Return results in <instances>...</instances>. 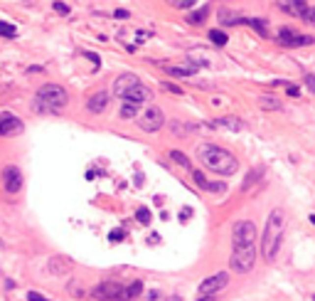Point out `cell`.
Masks as SVG:
<instances>
[{
    "instance_id": "obj_1",
    "label": "cell",
    "mask_w": 315,
    "mask_h": 301,
    "mask_svg": "<svg viewBox=\"0 0 315 301\" xmlns=\"http://www.w3.org/2000/svg\"><path fill=\"white\" fill-rule=\"evenodd\" d=\"M283 235H286V212L283 210H271V215L266 220L263 237H261V254L268 264L276 259V254L281 249V242H283Z\"/></svg>"
},
{
    "instance_id": "obj_2",
    "label": "cell",
    "mask_w": 315,
    "mask_h": 301,
    "mask_svg": "<svg viewBox=\"0 0 315 301\" xmlns=\"http://www.w3.org/2000/svg\"><path fill=\"white\" fill-rule=\"evenodd\" d=\"M197 158H200L210 171H214V173H219V176H234V173L239 171L236 158L229 153V150H224V148H219V146H214V143H202V146L197 148Z\"/></svg>"
},
{
    "instance_id": "obj_3",
    "label": "cell",
    "mask_w": 315,
    "mask_h": 301,
    "mask_svg": "<svg viewBox=\"0 0 315 301\" xmlns=\"http://www.w3.org/2000/svg\"><path fill=\"white\" fill-rule=\"evenodd\" d=\"M67 104H69V94H67L64 87H59V84H45V87L37 89V96H35V109L37 111H52V114H57Z\"/></svg>"
},
{
    "instance_id": "obj_4",
    "label": "cell",
    "mask_w": 315,
    "mask_h": 301,
    "mask_svg": "<svg viewBox=\"0 0 315 301\" xmlns=\"http://www.w3.org/2000/svg\"><path fill=\"white\" fill-rule=\"evenodd\" d=\"M254 262H256V244H241V247H234L229 257V269H234L236 274H246L251 271Z\"/></svg>"
},
{
    "instance_id": "obj_5",
    "label": "cell",
    "mask_w": 315,
    "mask_h": 301,
    "mask_svg": "<svg viewBox=\"0 0 315 301\" xmlns=\"http://www.w3.org/2000/svg\"><path fill=\"white\" fill-rule=\"evenodd\" d=\"M138 119V126H140V131H145V133H158L163 126H165V114H163V109H158V106H150V109H145L140 116H135Z\"/></svg>"
},
{
    "instance_id": "obj_6",
    "label": "cell",
    "mask_w": 315,
    "mask_h": 301,
    "mask_svg": "<svg viewBox=\"0 0 315 301\" xmlns=\"http://www.w3.org/2000/svg\"><path fill=\"white\" fill-rule=\"evenodd\" d=\"M232 244L241 247V244H256V225L249 220H241L234 225L232 230Z\"/></svg>"
},
{
    "instance_id": "obj_7",
    "label": "cell",
    "mask_w": 315,
    "mask_h": 301,
    "mask_svg": "<svg viewBox=\"0 0 315 301\" xmlns=\"http://www.w3.org/2000/svg\"><path fill=\"white\" fill-rule=\"evenodd\" d=\"M227 284H229V274H227V271L212 274V276H207V279L200 284V294H202V296H214V294L222 291Z\"/></svg>"
},
{
    "instance_id": "obj_8",
    "label": "cell",
    "mask_w": 315,
    "mask_h": 301,
    "mask_svg": "<svg viewBox=\"0 0 315 301\" xmlns=\"http://www.w3.org/2000/svg\"><path fill=\"white\" fill-rule=\"evenodd\" d=\"M276 40H278L281 45H286V47H300V45H313V42H315L310 35H298V32L290 30V28H283Z\"/></svg>"
},
{
    "instance_id": "obj_9",
    "label": "cell",
    "mask_w": 315,
    "mask_h": 301,
    "mask_svg": "<svg viewBox=\"0 0 315 301\" xmlns=\"http://www.w3.org/2000/svg\"><path fill=\"white\" fill-rule=\"evenodd\" d=\"M118 294H121V284L116 281H101L99 286L91 289V296L99 301H118Z\"/></svg>"
},
{
    "instance_id": "obj_10",
    "label": "cell",
    "mask_w": 315,
    "mask_h": 301,
    "mask_svg": "<svg viewBox=\"0 0 315 301\" xmlns=\"http://www.w3.org/2000/svg\"><path fill=\"white\" fill-rule=\"evenodd\" d=\"M3 185L8 193H20L23 190V173L18 166H5L3 168Z\"/></svg>"
},
{
    "instance_id": "obj_11",
    "label": "cell",
    "mask_w": 315,
    "mask_h": 301,
    "mask_svg": "<svg viewBox=\"0 0 315 301\" xmlns=\"http://www.w3.org/2000/svg\"><path fill=\"white\" fill-rule=\"evenodd\" d=\"M23 121L13 114H0V136H18L23 133Z\"/></svg>"
},
{
    "instance_id": "obj_12",
    "label": "cell",
    "mask_w": 315,
    "mask_h": 301,
    "mask_svg": "<svg viewBox=\"0 0 315 301\" xmlns=\"http://www.w3.org/2000/svg\"><path fill=\"white\" fill-rule=\"evenodd\" d=\"M276 5L281 13L290 15V18H300L305 10H308V3L305 0H276Z\"/></svg>"
},
{
    "instance_id": "obj_13",
    "label": "cell",
    "mask_w": 315,
    "mask_h": 301,
    "mask_svg": "<svg viewBox=\"0 0 315 301\" xmlns=\"http://www.w3.org/2000/svg\"><path fill=\"white\" fill-rule=\"evenodd\" d=\"M135 84H140V82H138V77H135V74H131V72H126V74L116 77V82H113V94L123 99V96L135 87Z\"/></svg>"
},
{
    "instance_id": "obj_14",
    "label": "cell",
    "mask_w": 315,
    "mask_h": 301,
    "mask_svg": "<svg viewBox=\"0 0 315 301\" xmlns=\"http://www.w3.org/2000/svg\"><path fill=\"white\" fill-rule=\"evenodd\" d=\"M108 101H111V94H108V91H96L94 96H89L86 109H89L91 114H101V111H106Z\"/></svg>"
},
{
    "instance_id": "obj_15",
    "label": "cell",
    "mask_w": 315,
    "mask_h": 301,
    "mask_svg": "<svg viewBox=\"0 0 315 301\" xmlns=\"http://www.w3.org/2000/svg\"><path fill=\"white\" fill-rule=\"evenodd\" d=\"M69 269H72V259H67V257H52V259L47 262V271L54 274V276H62V274H67Z\"/></svg>"
},
{
    "instance_id": "obj_16",
    "label": "cell",
    "mask_w": 315,
    "mask_h": 301,
    "mask_svg": "<svg viewBox=\"0 0 315 301\" xmlns=\"http://www.w3.org/2000/svg\"><path fill=\"white\" fill-rule=\"evenodd\" d=\"M214 126L229 128V131H246V123H244L239 116H219V119L214 121Z\"/></svg>"
},
{
    "instance_id": "obj_17",
    "label": "cell",
    "mask_w": 315,
    "mask_h": 301,
    "mask_svg": "<svg viewBox=\"0 0 315 301\" xmlns=\"http://www.w3.org/2000/svg\"><path fill=\"white\" fill-rule=\"evenodd\" d=\"M126 101H135V104H143V101H148L150 99V89L148 87H143V84H135L126 96H123Z\"/></svg>"
},
{
    "instance_id": "obj_18",
    "label": "cell",
    "mask_w": 315,
    "mask_h": 301,
    "mask_svg": "<svg viewBox=\"0 0 315 301\" xmlns=\"http://www.w3.org/2000/svg\"><path fill=\"white\" fill-rule=\"evenodd\" d=\"M143 294V284L140 281H131L128 286H121V294H118V301H131L135 296Z\"/></svg>"
},
{
    "instance_id": "obj_19",
    "label": "cell",
    "mask_w": 315,
    "mask_h": 301,
    "mask_svg": "<svg viewBox=\"0 0 315 301\" xmlns=\"http://www.w3.org/2000/svg\"><path fill=\"white\" fill-rule=\"evenodd\" d=\"M138 111H140V104H135V101H126L123 106H121V119H135L138 116Z\"/></svg>"
},
{
    "instance_id": "obj_20",
    "label": "cell",
    "mask_w": 315,
    "mask_h": 301,
    "mask_svg": "<svg viewBox=\"0 0 315 301\" xmlns=\"http://www.w3.org/2000/svg\"><path fill=\"white\" fill-rule=\"evenodd\" d=\"M261 173H263L261 168H254V171H251V173L246 176V181L241 183V190H244V193H249V190H251V185H254V183H256V181L261 178Z\"/></svg>"
},
{
    "instance_id": "obj_21",
    "label": "cell",
    "mask_w": 315,
    "mask_h": 301,
    "mask_svg": "<svg viewBox=\"0 0 315 301\" xmlns=\"http://www.w3.org/2000/svg\"><path fill=\"white\" fill-rule=\"evenodd\" d=\"M170 158H173L178 166H183L185 171H192V163L187 161V156H185V153H180V150H170Z\"/></svg>"
},
{
    "instance_id": "obj_22",
    "label": "cell",
    "mask_w": 315,
    "mask_h": 301,
    "mask_svg": "<svg viewBox=\"0 0 315 301\" xmlns=\"http://www.w3.org/2000/svg\"><path fill=\"white\" fill-rule=\"evenodd\" d=\"M197 69L195 67H168V74H173V77H192Z\"/></svg>"
},
{
    "instance_id": "obj_23",
    "label": "cell",
    "mask_w": 315,
    "mask_h": 301,
    "mask_svg": "<svg viewBox=\"0 0 315 301\" xmlns=\"http://www.w3.org/2000/svg\"><path fill=\"white\" fill-rule=\"evenodd\" d=\"M210 40H212V42H214L217 47H224V45L229 42V37H227V35H224L222 30H212V32H210Z\"/></svg>"
},
{
    "instance_id": "obj_24",
    "label": "cell",
    "mask_w": 315,
    "mask_h": 301,
    "mask_svg": "<svg viewBox=\"0 0 315 301\" xmlns=\"http://www.w3.org/2000/svg\"><path fill=\"white\" fill-rule=\"evenodd\" d=\"M170 128H173L175 136H187V133H190L187 128H192V126H185V123H180V121H170Z\"/></svg>"
},
{
    "instance_id": "obj_25",
    "label": "cell",
    "mask_w": 315,
    "mask_h": 301,
    "mask_svg": "<svg viewBox=\"0 0 315 301\" xmlns=\"http://www.w3.org/2000/svg\"><path fill=\"white\" fill-rule=\"evenodd\" d=\"M135 220L140 222V225H150V210L148 208H138V212H135Z\"/></svg>"
},
{
    "instance_id": "obj_26",
    "label": "cell",
    "mask_w": 315,
    "mask_h": 301,
    "mask_svg": "<svg viewBox=\"0 0 315 301\" xmlns=\"http://www.w3.org/2000/svg\"><path fill=\"white\" fill-rule=\"evenodd\" d=\"M163 299H165V294H163L160 289H150V291H148V294H145L140 301H163Z\"/></svg>"
},
{
    "instance_id": "obj_27",
    "label": "cell",
    "mask_w": 315,
    "mask_h": 301,
    "mask_svg": "<svg viewBox=\"0 0 315 301\" xmlns=\"http://www.w3.org/2000/svg\"><path fill=\"white\" fill-rule=\"evenodd\" d=\"M0 35H3V37H18V32H15V28L13 25H8V23H0Z\"/></svg>"
},
{
    "instance_id": "obj_28",
    "label": "cell",
    "mask_w": 315,
    "mask_h": 301,
    "mask_svg": "<svg viewBox=\"0 0 315 301\" xmlns=\"http://www.w3.org/2000/svg\"><path fill=\"white\" fill-rule=\"evenodd\" d=\"M192 178H195V183H197L200 188H205V190L210 188V181H207V178L202 176V171H192Z\"/></svg>"
},
{
    "instance_id": "obj_29",
    "label": "cell",
    "mask_w": 315,
    "mask_h": 301,
    "mask_svg": "<svg viewBox=\"0 0 315 301\" xmlns=\"http://www.w3.org/2000/svg\"><path fill=\"white\" fill-rule=\"evenodd\" d=\"M52 8H54L59 15H69V13H72V10H69V5H67V3H62V0H54Z\"/></svg>"
},
{
    "instance_id": "obj_30",
    "label": "cell",
    "mask_w": 315,
    "mask_h": 301,
    "mask_svg": "<svg viewBox=\"0 0 315 301\" xmlns=\"http://www.w3.org/2000/svg\"><path fill=\"white\" fill-rule=\"evenodd\" d=\"M205 20H207V8H202L195 15H190V23H205Z\"/></svg>"
},
{
    "instance_id": "obj_31",
    "label": "cell",
    "mask_w": 315,
    "mask_h": 301,
    "mask_svg": "<svg viewBox=\"0 0 315 301\" xmlns=\"http://www.w3.org/2000/svg\"><path fill=\"white\" fill-rule=\"evenodd\" d=\"M246 23H249L251 28H256L261 35H268V30H266V23H263V20H246Z\"/></svg>"
},
{
    "instance_id": "obj_32",
    "label": "cell",
    "mask_w": 315,
    "mask_h": 301,
    "mask_svg": "<svg viewBox=\"0 0 315 301\" xmlns=\"http://www.w3.org/2000/svg\"><path fill=\"white\" fill-rule=\"evenodd\" d=\"M300 20H305L308 25H315V8H308V10L300 15Z\"/></svg>"
},
{
    "instance_id": "obj_33",
    "label": "cell",
    "mask_w": 315,
    "mask_h": 301,
    "mask_svg": "<svg viewBox=\"0 0 315 301\" xmlns=\"http://www.w3.org/2000/svg\"><path fill=\"white\" fill-rule=\"evenodd\" d=\"M170 3H173V5H178V8H192V5L197 3V0H170Z\"/></svg>"
},
{
    "instance_id": "obj_34",
    "label": "cell",
    "mask_w": 315,
    "mask_h": 301,
    "mask_svg": "<svg viewBox=\"0 0 315 301\" xmlns=\"http://www.w3.org/2000/svg\"><path fill=\"white\" fill-rule=\"evenodd\" d=\"M27 301H52V299H47V296H42L37 291H27Z\"/></svg>"
},
{
    "instance_id": "obj_35",
    "label": "cell",
    "mask_w": 315,
    "mask_h": 301,
    "mask_svg": "<svg viewBox=\"0 0 315 301\" xmlns=\"http://www.w3.org/2000/svg\"><path fill=\"white\" fill-rule=\"evenodd\" d=\"M261 106H266V109H281V104L278 101H271V99H261Z\"/></svg>"
},
{
    "instance_id": "obj_36",
    "label": "cell",
    "mask_w": 315,
    "mask_h": 301,
    "mask_svg": "<svg viewBox=\"0 0 315 301\" xmlns=\"http://www.w3.org/2000/svg\"><path fill=\"white\" fill-rule=\"evenodd\" d=\"M163 87H165V89H168L170 94H183V89H180V87H175V84H170V82H165Z\"/></svg>"
},
{
    "instance_id": "obj_37",
    "label": "cell",
    "mask_w": 315,
    "mask_h": 301,
    "mask_svg": "<svg viewBox=\"0 0 315 301\" xmlns=\"http://www.w3.org/2000/svg\"><path fill=\"white\" fill-rule=\"evenodd\" d=\"M305 84H308V87L313 89V94H315V77H313V74H305Z\"/></svg>"
},
{
    "instance_id": "obj_38",
    "label": "cell",
    "mask_w": 315,
    "mask_h": 301,
    "mask_svg": "<svg viewBox=\"0 0 315 301\" xmlns=\"http://www.w3.org/2000/svg\"><path fill=\"white\" fill-rule=\"evenodd\" d=\"M128 15H131L128 10H116V13H113V18H121V20H126Z\"/></svg>"
},
{
    "instance_id": "obj_39",
    "label": "cell",
    "mask_w": 315,
    "mask_h": 301,
    "mask_svg": "<svg viewBox=\"0 0 315 301\" xmlns=\"http://www.w3.org/2000/svg\"><path fill=\"white\" fill-rule=\"evenodd\" d=\"M108 240H111V242H118V240H123V232H111Z\"/></svg>"
},
{
    "instance_id": "obj_40",
    "label": "cell",
    "mask_w": 315,
    "mask_h": 301,
    "mask_svg": "<svg viewBox=\"0 0 315 301\" xmlns=\"http://www.w3.org/2000/svg\"><path fill=\"white\" fill-rule=\"evenodd\" d=\"M84 55H86V57H89V60H91V62H94V64H96V67H99V57H96V55H94V52H84Z\"/></svg>"
},
{
    "instance_id": "obj_41",
    "label": "cell",
    "mask_w": 315,
    "mask_h": 301,
    "mask_svg": "<svg viewBox=\"0 0 315 301\" xmlns=\"http://www.w3.org/2000/svg\"><path fill=\"white\" fill-rule=\"evenodd\" d=\"M190 215H192V208H185L183 210V220H190Z\"/></svg>"
},
{
    "instance_id": "obj_42",
    "label": "cell",
    "mask_w": 315,
    "mask_h": 301,
    "mask_svg": "<svg viewBox=\"0 0 315 301\" xmlns=\"http://www.w3.org/2000/svg\"><path fill=\"white\" fill-rule=\"evenodd\" d=\"M163 301H183V299H180V296H165Z\"/></svg>"
},
{
    "instance_id": "obj_43",
    "label": "cell",
    "mask_w": 315,
    "mask_h": 301,
    "mask_svg": "<svg viewBox=\"0 0 315 301\" xmlns=\"http://www.w3.org/2000/svg\"><path fill=\"white\" fill-rule=\"evenodd\" d=\"M197 301H214V296H202V299H197Z\"/></svg>"
},
{
    "instance_id": "obj_44",
    "label": "cell",
    "mask_w": 315,
    "mask_h": 301,
    "mask_svg": "<svg viewBox=\"0 0 315 301\" xmlns=\"http://www.w3.org/2000/svg\"><path fill=\"white\" fill-rule=\"evenodd\" d=\"M310 222H313V225H315V215H310Z\"/></svg>"
},
{
    "instance_id": "obj_45",
    "label": "cell",
    "mask_w": 315,
    "mask_h": 301,
    "mask_svg": "<svg viewBox=\"0 0 315 301\" xmlns=\"http://www.w3.org/2000/svg\"><path fill=\"white\" fill-rule=\"evenodd\" d=\"M313 301H315V296H313Z\"/></svg>"
}]
</instances>
